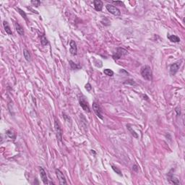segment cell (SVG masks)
<instances>
[{
	"mask_svg": "<svg viewBox=\"0 0 185 185\" xmlns=\"http://www.w3.org/2000/svg\"><path fill=\"white\" fill-rule=\"evenodd\" d=\"M140 74L145 80L151 81L153 80V73L150 67L148 65L143 66L140 70Z\"/></svg>",
	"mask_w": 185,
	"mask_h": 185,
	"instance_id": "1",
	"label": "cell"
},
{
	"mask_svg": "<svg viewBox=\"0 0 185 185\" xmlns=\"http://www.w3.org/2000/svg\"><path fill=\"white\" fill-rule=\"evenodd\" d=\"M127 54H128V51L127 50L121 47H118L116 49V52L113 54L112 57L114 60H117V59H119L121 57H124Z\"/></svg>",
	"mask_w": 185,
	"mask_h": 185,
	"instance_id": "2",
	"label": "cell"
},
{
	"mask_svg": "<svg viewBox=\"0 0 185 185\" xmlns=\"http://www.w3.org/2000/svg\"><path fill=\"white\" fill-rule=\"evenodd\" d=\"M106 8L111 14H114L115 16H119L121 14L120 10L117 7H114V5H112V4H107L106 6Z\"/></svg>",
	"mask_w": 185,
	"mask_h": 185,
	"instance_id": "3",
	"label": "cell"
},
{
	"mask_svg": "<svg viewBox=\"0 0 185 185\" xmlns=\"http://www.w3.org/2000/svg\"><path fill=\"white\" fill-rule=\"evenodd\" d=\"M92 109L94 111V112L95 113V114L97 115L98 117H99L100 119H103V115H102V110H101V108L100 106V105L96 103V102H93L92 103Z\"/></svg>",
	"mask_w": 185,
	"mask_h": 185,
	"instance_id": "4",
	"label": "cell"
},
{
	"mask_svg": "<svg viewBox=\"0 0 185 185\" xmlns=\"http://www.w3.org/2000/svg\"><path fill=\"white\" fill-rule=\"evenodd\" d=\"M182 64V61L180 62H177L176 63H174L170 66V74L171 75H176V73L178 72V70L180 68V66Z\"/></svg>",
	"mask_w": 185,
	"mask_h": 185,
	"instance_id": "5",
	"label": "cell"
},
{
	"mask_svg": "<svg viewBox=\"0 0 185 185\" xmlns=\"http://www.w3.org/2000/svg\"><path fill=\"white\" fill-rule=\"evenodd\" d=\"M79 101H80V106L82 107V108H83L85 111L88 112V113L91 112V110H90V108H89V106H88V102L86 101V99H85L84 98L80 97Z\"/></svg>",
	"mask_w": 185,
	"mask_h": 185,
	"instance_id": "6",
	"label": "cell"
},
{
	"mask_svg": "<svg viewBox=\"0 0 185 185\" xmlns=\"http://www.w3.org/2000/svg\"><path fill=\"white\" fill-rule=\"evenodd\" d=\"M56 174L59 180V184L60 185H67V182L66 181V179L64 177V174L59 169H56Z\"/></svg>",
	"mask_w": 185,
	"mask_h": 185,
	"instance_id": "7",
	"label": "cell"
},
{
	"mask_svg": "<svg viewBox=\"0 0 185 185\" xmlns=\"http://www.w3.org/2000/svg\"><path fill=\"white\" fill-rule=\"evenodd\" d=\"M54 127H55L56 132H57L58 139L61 141L62 139V128H61V127H60L59 123L58 121H57V120L55 121V123H54Z\"/></svg>",
	"mask_w": 185,
	"mask_h": 185,
	"instance_id": "8",
	"label": "cell"
},
{
	"mask_svg": "<svg viewBox=\"0 0 185 185\" xmlns=\"http://www.w3.org/2000/svg\"><path fill=\"white\" fill-rule=\"evenodd\" d=\"M40 176H41V178L42 179V181H43L44 185L49 184L48 178H47V175H46V172L45 171V170L43 169L42 167H40Z\"/></svg>",
	"mask_w": 185,
	"mask_h": 185,
	"instance_id": "9",
	"label": "cell"
},
{
	"mask_svg": "<svg viewBox=\"0 0 185 185\" xmlns=\"http://www.w3.org/2000/svg\"><path fill=\"white\" fill-rule=\"evenodd\" d=\"M93 4H94V8L96 11H101L103 9V1H101L100 0H94L93 1Z\"/></svg>",
	"mask_w": 185,
	"mask_h": 185,
	"instance_id": "10",
	"label": "cell"
},
{
	"mask_svg": "<svg viewBox=\"0 0 185 185\" xmlns=\"http://www.w3.org/2000/svg\"><path fill=\"white\" fill-rule=\"evenodd\" d=\"M70 52L71 53L72 55H76L77 54V51H78V49H77V45L75 42L72 40L70 43Z\"/></svg>",
	"mask_w": 185,
	"mask_h": 185,
	"instance_id": "11",
	"label": "cell"
},
{
	"mask_svg": "<svg viewBox=\"0 0 185 185\" xmlns=\"http://www.w3.org/2000/svg\"><path fill=\"white\" fill-rule=\"evenodd\" d=\"M14 27H15V29L17 32V33L20 35V36H23L24 35V30L22 28L21 25L18 23V22H16L14 24Z\"/></svg>",
	"mask_w": 185,
	"mask_h": 185,
	"instance_id": "12",
	"label": "cell"
},
{
	"mask_svg": "<svg viewBox=\"0 0 185 185\" xmlns=\"http://www.w3.org/2000/svg\"><path fill=\"white\" fill-rule=\"evenodd\" d=\"M167 38L171 41V42H174V43H179V42H180V38H179L178 36H175V35L168 34Z\"/></svg>",
	"mask_w": 185,
	"mask_h": 185,
	"instance_id": "13",
	"label": "cell"
},
{
	"mask_svg": "<svg viewBox=\"0 0 185 185\" xmlns=\"http://www.w3.org/2000/svg\"><path fill=\"white\" fill-rule=\"evenodd\" d=\"M3 26H4V30L6 31L8 35H12V30L10 28L9 24L7 21H4L3 22Z\"/></svg>",
	"mask_w": 185,
	"mask_h": 185,
	"instance_id": "14",
	"label": "cell"
},
{
	"mask_svg": "<svg viewBox=\"0 0 185 185\" xmlns=\"http://www.w3.org/2000/svg\"><path fill=\"white\" fill-rule=\"evenodd\" d=\"M23 55H24L25 59L28 62H30V61H31V56H30V52H29L28 50L27 49L23 50Z\"/></svg>",
	"mask_w": 185,
	"mask_h": 185,
	"instance_id": "15",
	"label": "cell"
},
{
	"mask_svg": "<svg viewBox=\"0 0 185 185\" xmlns=\"http://www.w3.org/2000/svg\"><path fill=\"white\" fill-rule=\"evenodd\" d=\"M70 67H71L72 70H79V69H80L81 68V67H80V65H79L78 64H75L74 62H72V60L70 61Z\"/></svg>",
	"mask_w": 185,
	"mask_h": 185,
	"instance_id": "16",
	"label": "cell"
},
{
	"mask_svg": "<svg viewBox=\"0 0 185 185\" xmlns=\"http://www.w3.org/2000/svg\"><path fill=\"white\" fill-rule=\"evenodd\" d=\"M17 10L18 11V12H19V14L21 15L22 17L26 20V21L28 22V18H27V15L25 14V12L23 11V10H22L21 9H20V8H17Z\"/></svg>",
	"mask_w": 185,
	"mask_h": 185,
	"instance_id": "17",
	"label": "cell"
},
{
	"mask_svg": "<svg viewBox=\"0 0 185 185\" xmlns=\"http://www.w3.org/2000/svg\"><path fill=\"white\" fill-rule=\"evenodd\" d=\"M127 129H129V131L131 132V134H132V135L134 136L135 138H138V135H137V134L136 133L135 131V130H133V129L130 127V125H129V124H127Z\"/></svg>",
	"mask_w": 185,
	"mask_h": 185,
	"instance_id": "18",
	"label": "cell"
},
{
	"mask_svg": "<svg viewBox=\"0 0 185 185\" xmlns=\"http://www.w3.org/2000/svg\"><path fill=\"white\" fill-rule=\"evenodd\" d=\"M103 72H104L105 75H106L108 76H110V77L114 75V72L112 71L111 70H109V69H105L103 70Z\"/></svg>",
	"mask_w": 185,
	"mask_h": 185,
	"instance_id": "19",
	"label": "cell"
},
{
	"mask_svg": "<svg viewBox=\"0 0 185 185\" xmlns=\"http://www.w3.org/2000/svg\"><path fill=\"white\" fill-rule=\"evenodd\" d=\"M41 42L42 46H46V45L48 44V40H47V38L45 37V36H41Z\"/></svg>",
	"mask_w": 185,
	"mask_h": 185,
	"instance_id": "20",
	"label": "cell"
},
{
	"mask_svg": "<svg viewBox=\"0 0 185 185\" xmlns=\"http://www.w3.org/2000/svg\"><path fill=\"white\" fill-rule=\"evenodd\" d=\"M111 167H112V169H113V170H114V171H115V172H116V173L117 174H119V176H122L121 171H120V170H119V169H118L117 167L114 166H113V165L111 166Z\"/></svg>",
	"mask_w": 185,
	"mask_h": 185,
	"instance_id": "21",
	"label": "cell"
},
{
	"mask_svg": "<svg viewBox=\"0 0 185 185\" xmlns=\"http://www.w3.org/2000/svg\"><path fill=\"white\" fill-rule=\"evenodd\" d=\"M31 4L33 5V6H36V7H38L41 4V1H38V0H32L31 1Z\"/></svg>",
	"mask_w": 185,
	"mask_h": 185,
	"instance_id": "22",
	"label": "cell"
},
{
	"mask_svg": "<svg viewBox=\"0 0 185 185\" xmlns=\"http://www.w3.org/2000/svg\"><path fill=\"white\" fill-rule=\"evenodd\" d=\"M124 84H130L133 86V85H135V83L133 80H126V82H124Z\"/></svg>",
	"mask_w": 185,
	"mask_h": 185,
	"instance_id": "23",
	"label": "cell"
},
{
	"mask_svg": "<svg viewBox=\"0 0 185 185\" xmlns=\"http://www.w3.org/2000/svg\"><path fill=\"white\" fill-rule=\"evenodd\" d=\"M86 89L88 91H91V89H92V87H91V85L90 83H88L87 85H86Z\"/></svg>",
	"mask_w": 185,
	"mask_h": 185,
	"instance_id": "24",
	"label": "cell"
},
{
	"mask_svg": "<svg viewBox=\"0 0 185 185\" xmlns=\"http://www.w3.org/2000/svg\"><path fill=\"white\" fill-rule=\"evenodd\" d=\"M112 3L114 4H116V5H121V4H123V2L122 1H112Z\"/></svg>",
	"mask_w": 185,
	"mask_h": 185,
	"instance_id": "25",
	"label": "cell"
},
{
	"mask_svg": "<svg viewBox=\"0 0 185 185\" xmlns=\"http://www.w3.org/2000/svg\"><path fill=\"white\" fill-rule=\"evenodd\" d=\"M175 111L177 112V116H179L180 114H181V111H180V108L177 107V108H176V109H175Z\"/></svg>",
	"mask_w": 185,
	"mask_h": 185,
	"instance_id": "26",
	"label": "cell"
}]
</instances>
